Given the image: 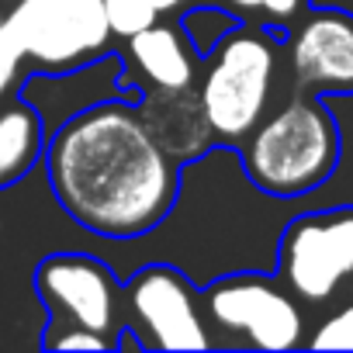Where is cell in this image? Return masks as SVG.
Instances as JSON below:
<instances>
[{"instance_id": "15", "label": "cell", "mask_w": 353, "mask_h": 353, "mask_svg": "<svg viewBox=\"0 0 353 353\" xmlns=\"http://www.w3.org/2000/svg\"><path fill=\"white\" fill-rule=\"evenodd\" d=\"M104 14H108V28L111 35L132 39L142 28L156 25L159 11L149 4V0H104Z\"/></svg>"}, {"instance_id": "10", "label": "cell", "mask_w": 353, "mask_h": 353, "mask_svg": "<svg viewBox=\"0 0 353 353\" xmlns=\"http://www.w3.org/2000/svg\"><path fill=\"white\" fill-rule=\"evenodd\" d=\"M118 83V63L114 59H90V63H80V70L73 73H63V77H32L21 90V97L35 108V114L42 118V128L52 125L59 128L66 118L94 108V104H104L111 101V90Z\"/></svg>"}, {"instance_id": "12", "label": "cell", "mask_w": 353, "mask_h": 353, "mask_svg": "<svg viewBox=\"0 0 353 353\" xmlns=\"http://www.w3.org/2000/svg\"><path fill=\"white\" fill-rule=\"evenodd\" d=\"M128 49H132V59L139 63V70L149 77L152 87H159V90L191 87V77H194L191 56H188V46L181 42V35L173 28L149 25L139 35L128 39Z\"/></svg>"}, {"instance_id": "7", "label": "cell", "mask_w": 353, "mask_h": 353, "mask_svg": "<svg viewBox=\"0 0 353 353\" xmlns=\"http://www.w3.org/2000/svg\"><path fill=\"white\" fill-rule=\"evenodd\" d=\"M35 291L42 305L52 312V319L66 325H83L94 332H111L118 291L111 267H104L97 256L83 253H52L35 270Z\"/></svg>"}, {"instance_id": "3", "label": "cell", "mask_w": 353, "mask_h": 353, "mask_svg": "<svg viewBox=\"0 0 353 353\" xmlns=\"http://www.w3.org/2000/svg\"><path fill=\"white\" fill-rule=\"evenodd\" d=\"M277 56L256 32H229L219 42V59L201 83V111L219 139H243L263 118L274 87Z\"/></svg>"}, {"instance_id": "11", "label": "cell", "mask_w": 353, "mask_h": 353, "mask_svg": "<svg viewBox=\"0 0 353 353\" xmlns=\"http://www.w3.org/2000/svg\"><path fill=\"white\" fill-rule=\"evenodd\" d=\"M142 125L156 139V145L173 159V163H191L198 152L208 149L212 142V125L201 111V101L184 90H159L149 94L139 108Z\"/></svg>"}, {"instance_id": "17", "label": "cell", "mask_w": 353, "mask_h": 353, "mask_svg": "<svg viewBox=\"0 0 353 353\" xmlns=\"http://www.w3.org/2000/svg\"><path fill=\"white\" fill-rule=\"evenodd\" d=\"M108 336L104 332H94V329H83V325H66L63 336H49V346L56 350H108Z\"/></svg>"}, {"instance_id": "21", "label": "cell", "mask_w": 353, "mask_h": 353, "mask_svg": "<svg viewBox=\"0 0 353 353\" xmlns=\"http://www.w3.org/2000/svg\"><path fill=\"white\" fill-rule=\"evenodd\" d=\"M0 21H4V18H0Z\"/></svg>"}, {"instance_id": "2", "label": "cell", "mask_w": 353, "mask_h": 353, "mask_svg": "<svg viewBox=\"0 0 353 353\" xmlns=\"http://www.w3.org/2000/svg\"><path fill=\"white\" fill-rule=\"evenodd\" d=\"M339 132L332 114L319 101H291L253 135L243 152L250 184L270 198H298L315 191L336 170Z\"/></svg>"}, {"instance_id": "19", "label": "cell", "mask_w": 353, "mask_h": 353, "mask_svg": "<svg viewBox=\"0 0 353 353\" xmlns=\"http://www.w3.org/2000/svg\"><path fill=\"white\" fill-rule=\"evenodd\" d=\"M232 4L239 11H263V14H270L277 21H288V18L298 14V8L305 4V0H232Z\"/></svg>"}, {"instance_id": "4", "label": "cell", "mask_w": 353, "mask_h": 353, "mask_svg": "<svg viewBox=\"0 0 353 353\" xmlns=\"http://www.w3.org/2000/svg\"><path fill=\"white\" fill-rule=\"evenodd\" d=\"M277 267L288 291L301 301L325 305L353 284V208L308 212L288 222Z\"/></svg>"}, {"instance_id": "18", "label": "cell", "mask_w": 353, "mask_h": 353, "mask_svg": "<svg viewBox=\"0 0 353 353\" xmlns=\"http://www.w3.org/2000/svg\"><path fill=\"white\" fill-rule=\"evenodd\" d=\"M25 52L18 49V42L11 39V32L4 28V21H0V97L8 94V87L14 83V73L21 66Z\"/></svg>"}, {"instance_id": "6", "label": "cell", "mask_w": 353, "mask_h": 353, "mask_svg": "<svg viewBox=\"0 0 353 353\" xmlns=\"http://www.w3.org/2000/svg\"><path fill=\"white\" fill-rule=\"evenodd\" d=\"M205 312L212 325L253 350H294L301 343V308L288 291L260 274H225L205 288Z\"/></svg>"}, {"instance_id": "5", "label": "cell", "mask_w": 353, "mask_h": 353, "mask_svg": "<svg viewBox=\"0 0 353 353\" xmlns=\"http://www.w3.org/2000/svg\"><path fill=\"white\" fill-rule=\"evenodd\" d=\"M4 28L25 56L56 70L97 59L111 35L104 0H21Z\"/></svg>"}, {"instance_id": "16", "label": "cell", "mask_w": 353, "mask_h": 353, "mask_svg": "<svg viewBox=\"0 0 353 353\" xmlns=\"http://www.w3.org/2000/svg\"><path fill=\"white\" fill-rule=\"evenodd\" d=\"M312 346L315 350H353V301L319 325V332L312 336Z\"/></svg>"}, {"instance_id": "9", "label": "cell", "mask_w": 353, "mask_h": 353, "mask_svg": "<svg viewBox=\"0 0 353 353\" xmlns=\"http://www.w3.org/2000/svg\"><path fill=\"white\" fill-rule=\"evenodd\" d=\"M291 66L298 87L353 90V18L343 11L312 14L291 42Z\"/></svg>"}, {"instance_id": "20", "label": "cell", "mask_w": 353, "mask_h": 353, "mask_svg": "<svg viewBox=\"0 0 353 353\" xmlns=\"http://www.w3.org/2000/svg\"><path fill=\"white\" fill-rule=\"evenodd\" d=\"M149 4H152V8H156V11L163 14V11H173V8H181L184 0H149Z\"/></svg>"}, {"instance_id": "1", "label": "cell", "mask_w": 353, "mask_h": 353, "mask_svg": "<svg viewBox=\"0 0 353 353\" xmlns=\"http://www.w3.org/2000/svg\"><path fill=\"white\" fill-rule=\"evenodd\" d=\"M46 173L63 212L94 236H149L176 201V166L135 108L94 104L59 125Z\"/></svg>"}, {"instance_id": "8", "label": "cell", "mask_w": 353, "mask_h": 353, "mask_svg": "<svg viewBox=\"0 0 353 353\" xmlns=\"http://www.w3.org/2000/svg\"><path fill=\"white\" fill-rule=\"evenodd\" d=\"M128 305L139 315L142 329L149 332V343L159 350H212L208 325L198 312L194 288L184 274H176L166 263L145 267L132 288Z\"/></svg>"}, {"instance_id": "13", "label": "cell", "mask_w": 353, "mask_h": 353, "mask_svg": "<svg viewBox=\"0 0 353 353\" xmlns=\"http://www.w3.org/2000/svg\"><path fill=\"white\" fill-rule=\"evenodd\" d=\"M42 152V118L32 104L0 111V191L35 166Z\"/></svg>"}, {"instance_id": "14", "label": "cell", "mask_w": 353, "mask_h": 353, "mask_svg": "<svg viewBox=\"0 0 353 353\" xmlns=\"http://www.w3.org/2000/svg\"><path fill=\"white\" fill-rule=\"evenodd\" d=\"M181 28H184V35L191 39V46H194L198 56H212V52L219 49V42H222L229 32H236L239 25H236V18L225 14V11L198 8V11H188V14L181 18Z\"/></svg>"}]
</instances>
